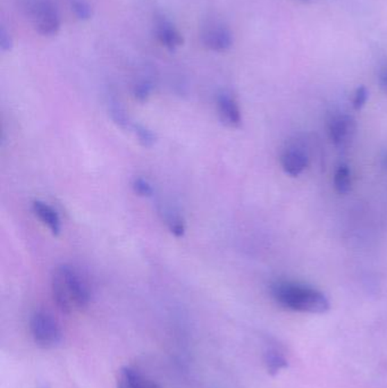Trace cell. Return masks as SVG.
I'll list each match as a JSON object with an SVG mask.
<instances>
[{"label": "cell", "mask_w": 387, "mask_h": 388, "mask_svg": "<svg viewBox=\"0 0 387 388\" xmlns=\"http://www.w3.org/2000/svg\"><path fill=\"white\" fill-rule=\"evenodd\" d=\"M132 188L140 197H152L154 188L148 181L143 179H136L133 181Z\"/></svg>", "instance_id": "obj_19"}, {"label": "cell", "mask_w": 387, "mask_h": 388, "mask_svg": "<svg viewBox=\"0 0 387 388\" xmlns=\"http://www.w3.org/2000/svg\"><path fill=\"white\" fill-rule=\"evenodd\" d=\"M32 210H33L35 216L42 220L44 226H47L53 234H60V231H62V222H60V216H58V213L54 208L46 204V202L37 200L32 204Z\"/></svg>", "instance_id": "obj_9"}, {"label": "cell", "mask_w": 387, "mask_h": 388, "mask_svg": "<svg viewBox=\"0 0 387 388\" xmlns=\"http://www.w3.org/2000/svg\"><path fill=\"white\" fill-rule=\"evenodd\" d=\"M152 85L149 81H141L136 83V87H134V90H133V94H134V97L138 99V101H147L148 98L150 97L152 94Z\"/></svg>", "instance_id": "obj_18"}, {"label": "cell", "mask_w": 387, "mask_h": 388, "mask_svg": "<svg viewBox=\"0 0 387 388\" xmlns=\"http://www.w3.org/2000/svg\"><path fill=\"white\" fill-rule=\"evenodd\" d=\"M264 362L268 373H271V376H276L280 370L285 369L287 367V359L275 349H271L264 353Z\"/></svg>", "instance_id": "obj_13"}, {"label": "cell", "mask_w": 387, "mask_h": 388, "mask_svg": "<svg viewBox=\"0 0 387 388\" xmlns=\"http://www.w3.org/2000/svg\"><path fill=\"white\" fill-rule=\"evenodd\" d=\"M301 1H303V3H308L310 0H301Z\"/></svg>", "instance_id": "obj_23"}, {"label": "cell", "mask_w": 387, "mask_h": 388, "mask_svg": "<svg viewBox=\"0 0 387 388\" xmlns=\"http://www.w3.org/2000/svg\"><path fill=\"white\" fill-rule=\"evenodd\" d=\"M109 114H111V119L116 123L117 125L120 126V129H133L134 124L129 121V115L126 114L125 109L120 105V101H117L116 99H111L109 101Z\"/></svg>", "instance_id": "obj_12"}, {"label": "cell", "mask_w": 387, "mask_h": 388, "mask_svg": "<svg viewBox=\"0 0 387 388\" xmlns=\"http://www.w3.org/2000/svg\"><path fill=\"white\" fill-rule=\"evenodd\" d=\"M218 115L222 122L228 127H239L242 123V115L239 105L230 94H221L217 98Z\"/></svg>", "instance_id": "obj_6"}, {"label": "cell", "mask_w": 387, "mask_h": 388, "mask_svg": "<svg viewBox=\"0 0 387 388\" xmlns=\"http://www.w3.org/2000/svg\"><path fill=\"white\" fill-rule=\"evenodd\" d=\"M32 21L37 31L44 37L56 35L60 28V15L49 0H38L31 7Z\"/></svg>", "instance_id": "obj_4"}, {"label": "cell", "mask_w": 387, "mask_h": 388, "mask_svg": "<svg viewBox=\"0 0 387 388\" xmlns=\"http://www.w3.org/2000/svg\"><path fill=\"white\" fill-rule=\"evenodd\" d=\"M378 82L379 87L385 94H387V64L381 67L378 74Z\"/></svg>", "instance_id": "obj_22"}, {"label": "cell", "mask_w": 387, "mask_h": 388, "mask_svg": "<svg viewBox=\"0 0 387 388\" xmlns=\"http://www.w3.org/2000/svg\"><path fill=\"white\" fill-rule=\"evenodd\" d=\"M334 186L340 194L349 193L351 190V173L346 165H341L334 175Z\"/></svg>", "instance_id": "obj_15"}, {"label": "cell", "mask_w": 387, "mask_h": 388, "mask_svg": "<svg viewBox=\"0 0 387 388\" xmlns=\"http://www.w3.org/2000/svg\"><path fill=\"white\" fill-rule=\"evenodd\" d=\"M72 10L76 17L82 21L89 19L92 16L91 6L85 0H72Z\"/></svg>", "instance_id": "obj_17"}, {"label": "cell", "mask_w": 387, "mask_h": 388, "mask_svg": "<svg viewBox=\"0 0 387 388\" xmlns=\"http://www.w3.org/2000/svg\"><path fill=\"white\" fill-rule=\"evenodd\" d=\"M156 35L159 42L170 51H175L183 44V37L180 31L164 17L157 21Z\"/></svg>", "instance_id": "obj_8"}, {"label": "cell", "mask_w": 387, "mask_h": 388, "mask_svg": "<svg viewBox=\"0 0 387 388\" xmlns=\"http://www.w3.org/2000/svg\"><path fill=\"white\" fill-rule=\"evenodd\" d=\"M30 332L35 344L44 349L54 348L62 340L60 324L46 311H37L32 315Z\"/></svg>", "instance_id": "obj_3"}, {"label": "cell", "mask_w": 387, "mask_h": 388, "mask_svg": "<svg viewBox=\"0 0 387 388\" xmlns=\"http://www.w3.org/2000/svg\"><path fill=\"white\" fill-rule=\"evenodd\" d=\"M13 48V39L10 37V32L1 26L0 28V49L1 51H10Z\"/></svg>", "instance_id": "obj_21"}, {"label": "cell", "mask_w": 387, "mask_h": 388, "mask_svg": "<svg viewBox=\"0 0 387 388\" xmlns=\"http://www.w3.org/2000/svg\"><path fill=\"white\" fill-rule=\"evenodd\" d=\"M284 172L291 176H299L308 166V157L299 149L285 151L280 158Z\"/></svg>", "instance_id": "obj_10"}, {"label": "cell", "mask_w": 387, "mask_h": 388, "mask_svg": "<svg viewBox=\"0 0 387 388\" xmlns=\"http://www.w3.org/2000/svg\"><path fill=\"white\" fill-rule=\"evenodd\" d=\"M117 388H152L136 370L123 367L117 377Z\"/></svg>", "instance_id": "obj_11"}, {"label": "cell", "mask_w": 387, "mask_h": 388, "mask_svg": "<svg viewBox=\"0 0 387 388\" xmlns=\"http://www.w3.org/2000/svg\"><path fill=\"white\" fill-rule=\"evenodd\" d=\"M330 138L334 144L336 146H343L349 141L354 132V122L351 117L341 115V116L334 117L330 123Z\"/></svg>", "instance_id": "obj_7"}, {"label": "cell", "mask_w": 387, "mask_h": 388, "mask_svg": "<svg viewBox=\"0 0 387 388\" xmlns=\"http://www.w3.org/2000/svg\"><path fill=\"white\" fill-rule=\"evenodd\" d=\"M271 295L277 303L290 310L309 313L330 310L328 299L321 292L303 285L278 282L271 286Z\"/></svg>", "instance_id": "obj_2"}, {"label": "cell", "mask_w": 387, "mask_h": 388, "mask_svg": "<svg viewBox=\"0 0 387 388\" xmlns=\"http://www.w3.org/2000/svg\"><path fill=\"white\" fill-rule=\"evenodd\" d=\"M202 42L210 51L224 53L233 46V33L227 26L211 24L202 33Z\"/></svg>", "instance_id": "obj_5"}, {"label": "cell", "mask_w": 387, "mask_h": 388, "mask_svg": "<svg viewBox=\"0 0 387 388\" xmlns=\"http://www.w3.org/2000/svg\"><path fill=\"white\" fill-rule=\"evenodd\" d=\"M51 291L55 302L64 312L82 311L91 301V291L79 270L69 265H60L51 276Z\"/></svg>", "instance_id": "obj_1"}, {"label": "cell", "mask_w": 387, "mask_h": 388, "mask_svg": "<svg viewBox=\"0 0 387 388\" xmlns=\"http://www.w3.org/2000/svg\"><path fill=\"white\" fill-rule=\"evenodd\" d=\"M132 130L136 138H138V141L143 147L150 148L154 146V142H156V134L154 132L147 129L145 126L136 125V124H134Z\"/></svg>", "instance_id": "obj_16"}, {"label": "cell", "mask_w": 387, "mask_h": 388, "mask_svg": "<svg viewBox=\"0 0 387 388\" xmlns=\"http://www.w3.org/2000/svg\"><path fill=\"white\" fill-rule=\"evenodd\" d=\"M164 215L167 227L170 229V233L175 235L177 238H182L186 233V224H184L182 217L170 208H166L164 210Z\"/></svg>", "instance_id": "obj_14"}, {"label": "cell", "mask_w": 387, "mask_h": 388, "mask_svg": "<svg viewBox=\"0 0 387 388\" xmlns=\"http://www.w3.org/2000/svg\"><path fill=\"white\" fill-rule=\"evenodd\" d=\"M367 99H368V90L365 87H359L353 96V108L356 110L361 109L367 103Z\"/></svg>", "instance_id": "obj_20"}]
</instances>
